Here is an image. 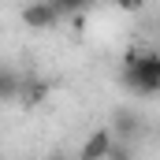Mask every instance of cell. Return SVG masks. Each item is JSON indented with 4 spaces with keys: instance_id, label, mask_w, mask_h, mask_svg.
<instances>
[{
    "instance_id": "4",
    "label": "cell",
    "mask_w": 160,
    "mask_h": 160,
    "mask_svg": "<svg viewBox=\"0 0 160 160\" xmlns=\"http://www.w3.org/2000/svg\"><path fill=\"white\" fill-rule=\"evenodd\" d=\"M56 19H60V15H56V8H52L48 0H34V4L22 8V22H26L30 30H48Z\"/></svg>"
},
{
    "instance_id": "5",
    "label": "cell",
    "mask_w": 160,
    "mask_h": 160,
    "mask_svg": "<svg viewBox=\"0 0 160 160\" xmlns=\"http://www.w3.org/2000/svg\"><path fill=\"white\" fill-rule=\"evenodd\" d=\"M45 97H48V82L45 78H30L26 82V89H22V104H26V108L45 104Z\"/></svg>"
},
{
    "instance_id": "9",
    "label": "cell",
    "mask_w": 160,
    "mask_h": 160,
    "mask_svg": "<svg viewBox=\"0 0 160 160\" xmlns=\"http://www.w3.org/2000/svg\"><path fill=\"white\" fill-rule=\"evenodd\" d=\"M116 8H119V11H142L145 0H116Z\"/></svg>"
},
{
    "instance_id": "11",
    "label": "cell",
    "mask_w": 160,
    "mask_h": 160,
    "mask_svg": "<svg viewBox=\"0 0 160 160\" xmlns=\"http://www.w3.org/2000/svg\"><path fill=\"white\" fill-rule=\"evenodd\" d=\"M157 138H160V127H157Z\"/></svg>"
},
{
    "instance_id": "10",
    "label": "cell",
    "mask_w": 160,
    "mask_h": 160,
    "mask_svg": "<svg viewBox=\"0 0 160 160\" xmlns=\"http://www.w3.org/2000/svg\"><path fill=\"white\" fill-rule=\"evenodd\" d=\"M48 160H67V157H63L60 149H52V153H48Z\"/></svg>"
},
{
    "instance_id": "2",
    "label": "cell",
    "mask_w": 160,
    "mask_h": 160,
    "mask_svg": "<svg viewBox=\"0 0 160 160\" xmlns=\"http://www.w3.org/2000/svg\"><path fill=\"white\" fill-rule=\"evenodd\" d=\"M112 145H116V134H112V127H101V130H93V134L86 138V145H82L78 160H108Z\"/></svg>"
},
{
    "instance_id": "7",
    "label": "cell",
    "mask_w": 160,
    "mask_h": 160,
    "mask_svg": "<svg viewBox=\"0 0 160 160\" xmlns=\"http://www.w3.org/2000/svg\"><path fill=\"white\" fill-rule=\"evenodd\" d=\"M108 160H134L130 142H116V145H112V153H108Z\"/></svg>"
},
{
    "instance_id": "3",
    "label": "cell",
    "mask_w": 160,
    "mask_h": 160,
    "mask_svg": "<svg viewBox=\"0 0 160 160\" xmlns=\"http://www.w3.org/2000/svg\"><path fill=\"white\" fill-rule=\"evenodd\" d=\"M145 130V123L142 116L134 112V108H116V116H112V134H116V142H130V138H138Z\"/></svg>"
},
{
    "instance_id": "1",
    "label": "cell",
    "mask_w": 160,
    "mask_h": 160,
    "mask_svg": "<svg viewBox=\"0 0 160 160\" xmlns=\"http://www.w3.org/2000/svg\"><path fill=\"white\" fill-rule=\"evenodd\" d=\"M119 82L138 97L160 93V52L157 48H134L119 67Z\"/></svg>"
},
{
    "instance_id": "8",
    "label": "cell",
    "mask_w": 160,
    "mask_h": 160,
    "mask_svg": "<svg viewBox=\"0 0 160 160\" xmlns=\"http://www.w3.org/2000/svg\"><path fill=\"white\" fill-rule=\"evenodd\" d=\"M15 89H19V86H15V75L8 71V75H4V97H8V101H15Z\"/></svg>"
},
{
    "instance_id": "6",
    "label": "cell",
    "mask_w": 160,
    "mask_h": 160,
    "mask_svg": "<svg viewBox=\"0 0 160 160\" xmlns=\"http://www.w3.org/2000/svg\"><path fill=\"white\" fill-rule=\"evenodd\" d=\"M52 8H56V15L63 19V15H82V11H89L93 8V0H48Z\"/></svg>"
}]
</instances>
